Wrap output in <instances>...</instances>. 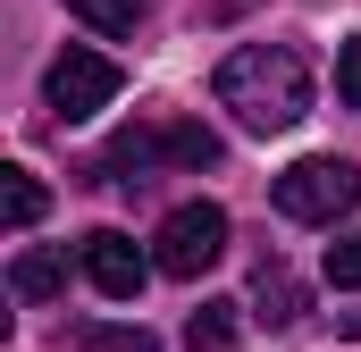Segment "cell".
Listing matches in <instances>:
<instances>
[{"instance_id":"6da1fadb","label":"cell","mask_w":361,"mask_h":352,"mask_svg":"<svg viewBox=\"0 0 361 352\" xmlns=\"http://www.w3.org/2000/svg\"><path fill=\"white\" fill-rule=\"evenodd\" d=\"M219 109H235L244 134H294L311 118V68L294 42H244L219 59Z\"/></svg>"},{"instance_id":"7a4b0ae2","label":"cell","mask_w":361,"mask_h":352,"mask_svg":"<svg viewBox=\"0 0 361 352\" xmlns=\"http://www.w3.org/2000/svg\"><path fill=\"white\" fill-rule=\"evenodd\" d=\"M152 168H219V134L202 118H143L109 143L101 176L109 184H152Z\"/></svg>"},{"instance_id":"3957f363","label":"cell","mask_w":361,"mask_h":352,"mask_svg":"<svg viewBox=\"0 0 361 352\" xmlns=\"http://www.w3.org/2000/svg\"><path fill=\"white\" fill-rule=\"evenodd\" d=\"M269 201L294 218V227H336V218L361 201V168H353V160H336V151H319V160H294V168L269 184Z\"/></svg>"},{"instance_id":"277c9868","label":"cell","mask_w":361,"mask_h":352,"mask_svg":"<svg viewBox=\"0 0 361 352\" xmlns=\"http://www.w3.org/2000/svg\"><path fill=\"white\" fill-rule=\"evenodd\" d=\"M152 260L160 277H202V268L227 260V210L219 201H177L169 218H160V235H152Z\"/></svg>"},{"instance_id":"5b68a950","label":"cell","mask_w":361,"mask_h":352,"mask_svg":"<svg viewBox=\"0 0 361 352\" xmlns=\"http://www.w3.org/2000/svg\"><path fill=\"white\" fill-rule=\"evenodd\" d=\"M42 101H51L59 126L101 118V109L118 101V59H101V51H85V42H68V51L51 59V76H42Z\"/></svg>"},{"instance_id":"8992f818","label":"cell","mask_w":361,"mask_h":352,"mask_svg":"<svg viewBox=\"0 0 361 352\" xmlns=\"http://www.w3.org/2000/svg\"><path fill=\"white\" fill-rule=\"evenodd\" d=\"M76 260H85L92 294H109V302H135V294H143V277L160 268L152 252H143V244H135V235H118V227H92Z\"/></svg>"},{"instance_id":"52a82bcc","label":"cell","mask_w":361,"mask_h":352,"mask_svg":"<svg viewBox=\"0 0 361 352\" xmlns=\"http://www.w3.org/2000/svg\"><path fill=\"white\" fill-rule=\"evenodd\" d=\"M252 319H261V327H294V319H302V285L277 260H261V277H252Z\"/></svg>"},{"instance_id":"ba28073f","label":"cell","mask_w":361,"mask_h":352,"mask_svg":"<svg viewBox=\"0 0 361 352\" xmlns=\"http://www.w3.org/2000/svg\"><path fill=\"white\" fill-rule=\"evenodd\" d=\"M8 294H17V302L68 294V260H59V252H17V260H8Z\"/></svg>"},{"instance_id":"9c48e42d","label":"cell","mask_w":361,"mask_h":352,"mask_svg":"<svg viewBox=\"0 0 361 352\" xmlns=\"http://www.w3.org/2000/svg\"><path fill=\"white\" fill-rule=\"evenodd\" d=\"M235 310H244V302H202V310L185 319V344L193 352H227L235 344Z\"/></svg>"},{"instance_id":"30bf717a","label":"cell","mask_w":361,"mask_h":352,"mask_svg":"<svg viewBox=\"0 0 361 352\" xmlns=\"http://www.w3.org/2000/svg\"><path fill=\"white\" fill-rule=\"evenodd\" d=\"M42 201H51V193H42V176H34V168H8V184H0V210H8V227H17V235L42 218Z\"/></svg>"},{"instance_id":"8fae6325","label":"cell","mask_w":361,"mask_h":352,"mask_svg":"<svg viewBox=\"0 0 361 352\" xmlns=\"http://www.w3.org/2000/svg\"><path fill=\"white\" fill-rule=\"evenodd\" d=\"M68 17H85L92 34H135L152 8H143V0H68Z\"/></svg>"},{"instance_id":"7c38bea8","label":"cell","mask_w":361,"mask_h":352,"mask_svg":"<svg viewBox=\"0 0 361 352\" xmlns=\"http://www.w3.org/2000/svg\"><path fill=\"white\" fill-rule=\"evenodd\" d=\"M68 344L76 352H160L152 327H68Z\"/></svg>"},{"instance_id":"4fadbf2b","label":"cell","mask_w":361,"mask_h":352,"mask_svg":"<svg viewBox=\"0 0 361 352\" xmlns=\"http://www.w3.org/2000/svg\"><path fill=\"white\" fill-rule=\"evenodd\" d=\"M328 285H336V294H353V285H361V227L345 235V244H328Z\"/></svg>"},{"instance_id":"5bb4252c","label":"cell","mask_w":361,"mask_h":352,"mask_svg":"<svg viewBox=\"0 0 361 352\" xmlns=\"http://www.w3.org/2000/svg\"><path fill=\"white\" fill-rule=\"evenodd\" d=\"M336 92H345V109H361V34L345 42V59H336Z\"/></svg>"}]
</instances>
